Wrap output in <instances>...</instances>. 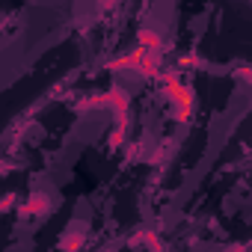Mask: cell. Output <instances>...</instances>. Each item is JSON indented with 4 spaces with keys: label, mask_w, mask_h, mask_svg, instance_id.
Listing matches in <instances>:
<instances>
[{
    "label": "cell",
    "mask_w": 252,
    "mask_h": 252,
    "mask_svg": "<svg viewBox=\"0 0 252 252\" xmlns=\"http://www.w3.org/2000/svg\"><path fill=\"white\" fill-rule=\"evenodd\" d=\"M163 92L172 101V107L178 110V119L190 122V116H193V92H190V86H184L175 74H163Z\"/></svg>",
    "instance_id": "cell-1"
},
{
    "label": "cell",
    "mask_w": 252,
    "mask_h": 252,
    "mask_svg": "<svg viewBox=\"0 0 252 252\" xmlns=\"http://www.w3.org/2000/svg\"><path fill=\"white\" fill-rule=\"evenodd\" d=\"M116 68H134V71H143V74H155V71H158V63H155V57H152L146 48H140V51L128 54L125 60H119Z\"/></svg>",
    "instance_id": "cell-2"
},
{
    "label": "cell",
    "mask_w": 252,
    "mask_h": 252,
    "mask_svg": "<svg viewBox=\"0 0 252 252\" xmlns=\"http://www.w3.org/2000/svg\"><path fill=\"white\" fill-rule=\"evenodd\" d=\"M140 39H143V45H140V48H146V51H158V45H160V42H158V36H155V33H149V30H146Z\"/></svg>",
    "instance_id": "cell-3"
}]
</instances>
